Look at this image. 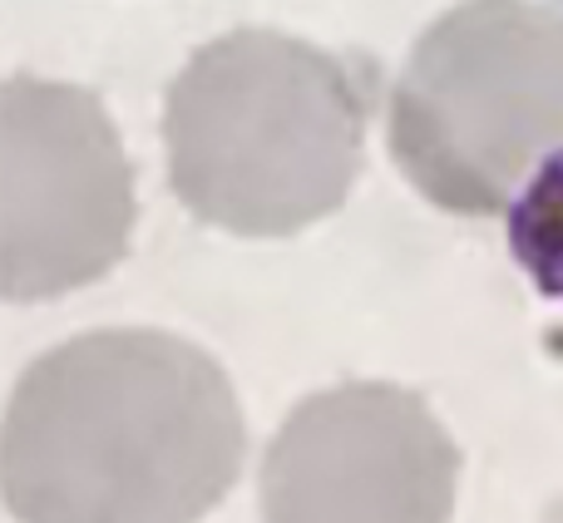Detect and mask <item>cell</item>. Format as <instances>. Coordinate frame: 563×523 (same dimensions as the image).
I'll return each instance as SVG.
<instances>
[{"instance_id": "5b68a950", "label": "cell", "mask_w": 563, "mask_h": 523, "mask_svg": "<svg viewBox=\"0 0 563 523\" xmlns=\"http://www.w3.org/2000/svg\"><path fill=\"white\" fill-rule=\"evenodd\" d=\"M460 445L396 380H341L287 410L257 465L263 523H450Z\"/></svg>"}, {"instance_id": "7a4b0ae2", "label": "cell", "mask_w": 563, "mask_h": 523, "mask_svg": "<svg viewBox=\"0 0 563 523\" xmlns=\"http://www.w3.org/2000/svg\"><path fill=\"white\" fill-rule=\"evenodd\" d=\"M366 124V89L341 55L287 30H228L164 94L168 188L218 233H307L356 188Z\"/></svg>"}, {"instance_id": "3957f363", "label": "cell", "mask_w": 563, "mask_h": 523, "mask_svg": "<svg viewBox=\"0 0 563 523\" xmlns=\"http://www.w3.org/2000/svg\"><path fill=\"white\" fill-rule=\"evenodd\" d=\"M400 178L455 218H505L563 154V5L460 0L410 45L386 109Z\"/></svg>"}, {"instance_id": "277c9868", "label": "cell", "mask_w": 563, "mask_h": 523, "mask_svg": "<svg viewBox=\"0 0 563 523\" xmlns=\"http://www.w3.org/2000/svg\"><path fill=\"white\" fill-rule=\"evenodd\" d=\"M139 198L104 99L65 79L0 89V297L55 301L124 262Z\"/></svg>"}, {"instance_id": "8992f818", "label": "cell", "mask_w": 563, "mask_h": 523, "mask_svg": "<svg viewBox=\"0 0 563 523\" xmlns=\"http://www.w3.org/2000/svg\"><path fill=\"white\" fill-rule=\"evenodd\" d=\"M509 253L544 297L563 301V154L529 174V183L505 208Z\"/></svg>"}, {"instance_id": "6da1fadb", "label": "cell", "mask_w": 563, "mask_h": 523, "mask_svg": "<svg viewBox=\"0 0 563 523\" xmlns=\"http://www.w3.org/2000/svg\"><path fill=\"white\" fill-rule=\"evenodd\" d=\"M247 465V420L213 350L99 326L20 370L0 420L15 523H203Z\"/></svg>"}]
</instances>
